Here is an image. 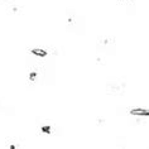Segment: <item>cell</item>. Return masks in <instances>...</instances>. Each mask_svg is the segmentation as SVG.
Listing matches in <instances>:
<instances>
[{"instance_id":"cell-1","label":"cell","mask_w":149,"mask_h":149,"mask_svg":"<svg viewBox=\"0 0 149 149\" xmlns=\"http://www.w3.org/2000/svg\"><path fill=\"white\" fill-rule=\"evenodd\" d=\"M97 61H104L116 54V38L113 34H101L96 40Z\"/></svg>"},{"instance_id":"cell-2","label":"cell","mask_w":149,"mask_h":149,"mask_svg":"<svg viewBox=\"0 0 149 149\" xmlns=\"http://www.w3.org/2000/svg\"><path fill=\"white\" fill-rule=\"evenodd\" d=\"M47 68L42 63H38L36 59L28 62L27 66V82L29 86H42L46 82Z\"/></svg>"},{"instance_id":"cell-3","label":"cell","mask_w":149,"mask_h":149,"mask_svg":"<svg viewBox=\"0 0 149 149\" xmlns=\"http://www.w3.org/2000/svg\"><path fill=\"white\" fill-rule=\"evenodd\" d=\"M66 29L73 34H84L86 31V20L74 9L70 8L66 12Z\"/></svg>"},{"instance_id":"cell-4","label":"cell","mask_w":149,"mask_h":149,"mask_svg":"<svg viewBox=\"0 0 149 149\" xmlns=\"http://www.w3.org/2000/svg\"><path fill=\"white\" fill-rule=\"evenodd\" d=\"M36 126H37V133L38 135H46L51 138H57L61 134V126L57 123H54L51 119L42 118L36 120Z\"/></svg>"},{"instance_id":"cell-5","label":"cell","mask_w":149,"mask_h":149,"mask_svg":"<svg viewBox=\"0 0 149 149\" xmlns=\"http://www.w3.org/2000/svg\"><path fill=\"white\" fill-rule=\"evenodd\" d=\"M126 91V80L121 76L111 77L105 84V94L109 96H123Z\"/></svg>"},{"instance_id":"cell-6","label":"cell","mask_w":149,"mask_h":149,"mask_svg":"<svg viewBox=\"0 0 149 149\" xmlns=\"http://www.w3.org/2000/svg\"><path fill=\"white\" fill-rule=\"evenodd\" d=\"M5 143L6 147L10 148V149H20V148H24V144H23V140L20 139V138H12V139L6 140Z\"/></svg>"},{"instance_id":"cell-7","label":"cell","mask_w":149,"mask_h":149,"mask_svg":"<svg viewBox=\"0 0 149 149\" xmlns=\"http://www.w3.org/2000/svg\"><path fill=\"white\" fill-rule=\"evenodd\" d=\"M29 53H31L32 56H36V57H38V58H46L47 56H49L51 52L46 49V48H33V49L29 51Z\"/></svg>"},{"instance_id":"cell-8","label":"cell","mask_w":149,"mask_h":149,"mask_svg":"<svg viewBox=\"0 0 149 149\" xmlns=\"http://www.w3.org/2000/svg\"><path fill=\"white\" fill-rule=\"evenodd\" d=\"M129 114L132 115V116H140V118H143V115L144 116H148V109H141V107H134V109H132L129 111Z\"/></svg>"},{"instance_id":"cell-9","label":"cell","mask_w":149,"mask_h":149,"mask_svg":"<svg viewBox=\"0 0 149 149\" xmlns=\"http://www.w3.org/2000/svg\"><path fill=\"white\" fill-rule=\"evenodd\" d=\"M121 1H124V3H132V0H121Z\"/></svg>"}]
</instances>
